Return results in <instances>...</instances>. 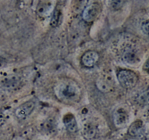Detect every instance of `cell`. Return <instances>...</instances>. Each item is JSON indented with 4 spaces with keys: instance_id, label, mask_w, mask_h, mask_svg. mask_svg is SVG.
I'll list each match as a JSON object with an SVG mask.
<instances>
[{
    "instance_id": "obj_1",
    "label": "cell",
    "mask_w": 149,
    "mask_h": 140,
    "mask_svg": "<svg viewBox=\"0 0 149 140\" xmlns=\"http://www.w3.org/2000/svg\"><path fill=\"white\" fill-rule=\"evenodd\" d=\"M54 92L58 99L65 102H76L79 101L81 90L79 85L71 80H64L56 85Z\"/></svg>"
},
{
    "instance_id": "obj_2",
    "label": "cell",
    "mask_w": 149,
    "mask_h": 140,
    "mask_svg": "<svg viewBox=\"0 0 149 140\" xmlns=\"http://www.w3.org/2000/svg\"><path fill=\"white\" fill-rule=\"evenodd\" d=\"M118 82L124 88L130 89L135 86L137 82V76L132 71L123 69L119 71L117 75Z\"/></svg>"
},
{
    "instance_id": "obj_3",
    "label": "cell",
    "mask_w": 149,
    "mask_h": 140,
    "mask_svg": "<svg viewBox=\"0 0 149 140\" xmlns=\"http://www.w3.org/2000/svg\"><path fill=\"white\" fill-rule=\"evenodd\" d=\"M100 11H101V8H100V4L94 2L88 5L84 9L83 12V18L86 22H92L94 20L97 19V18L100 15Z\"/></svg>"
},
{
    "instance_id": "obj_4",
    "label": "cell",
    "mask_w": 149,
    "mask_h": 140,
    "mask_svg": "<svg viewBox=\"0 0 149 140\" xmlns=\"http://www.w3.org/2000/svg\"><path fill=\"white\" fill-rule=\"evenodd\" d=\"M54 10V2L53 1H40L37 6L36 12L41 18L50 16Z\"/></svg>"
},
{
    "instance_id": "obj_5",
    "label": "cell",
    "mask_w": 149,
    "mask_h": 140,
    "mask_svg": "<svg viewBox=\"0 0 149 140\" xmlns=\"http://www.w3.org/2000/svg\"><path fill=\"white\" fill-rule=\"evenodd\" d=\"M34 107H35V103L34 101H27L15 110V115L19 119H24L31 113Z\"/></svg>"
},
{
    "instance_id": "obj_6",
    "label": "cell",
    "mask_w": 149,
    "mask_h": 140,
    "mask_svg": "<svg viewBox=\"0 0 149 140\" xmlns=\"http://www.w3.org/2000/svg\"><path fill=\"white\" fill-rule=\"evenodd\" d=\"M128 115L121 108L115 110L113 113V122L117 128H122L128 122Z\"/></svg>"
},
{
    "instance_id": "obj_7",
    "label": "cell",
    "mask_w": 149,
    "mask_h": 140,
    "mask_svg": "<svg viewBox=\"0 0 149 140\" xmlns=\"http://www.w3.org/2000/svg\"><path fill=\"white\" fill-rule=\"evenodd\" d=\"M100 55L96 51H89L83 55L81 58L83 64L86 67H92L98 61Z\"/></svg>"
},
{
    "instance_id": "obj_8",
    "label": "cell",
    "mask_w": 149,
    "mask_h": 140,
    "mask_svg": "<svg viewBox=\"0 0 149 140\" xmlns=\"http://www.w3.org/2000/svg\"><path fill=\"white\" fill-rule=\"evenodd\" d=\"M122 58L124 62L130 65H134V64L140 62V57H139L138 53L132 48H127L124 51Z\"/></svg>"
},
{
    "instance_id": "obj_9",
    "label": "cell",
    "mask_w": 149,
    "mask_h": 140,
    "mask_svg": "<svg viewBox=\"0 0 149 140\" xmlns=\"http://www.w3.org/2000/svg\"><path fill=\"white\" fill-rule=\"evenodd\" d=\"M129 133L132 137H141L144 134V125L141 121H136L130 125Z\"/></svg>"
},
{
    "instance_id": "obj_10",
    "label": "cell",
    "mask_w": 149,
    "mask_h": 140,
    "mask_svg": "<svg viewBox=\"0 0 149 140\" xmlns=\"http://www.w3.org/2000/svg\"><path fill=\"white\" fill-rule=\"evenodd\" d=\"M63 122L66 128L71 132H75L78 131V124L72 114H67L63 118Z\"/></svg>"
},
{
    "instance_id": "obj_11",
    "label": "cell",
    "mask_w": 149,
    "mask_h": 140,
    "mask_svg": "<svg viewBox=\"0 0 149 140\" xmlns=\"http://www.w3.org/2000/svg\"><path fill=\"white\" fill-rule=\"evenodd\" d=\"M63 19V13L62 9L61 7L56 6V8L54 9L53 12L52 17L51 19V25L53 27H56L58 25H60Z\"/></svg>"
},
{
    "instance_id": "obj_12",
    "label": "cell",
    "mask_w": 149,
    "mask_h": 140,
    "mask_svg": "<svg viewBox=\"0 0 149 140\" xmlns=\"http://www.w3.org/2000/svg\"><path fill=\"white\" fill-rule=\"evenodd\" d=\"M83 134L87 139H91L96 134V128L91 123H87L84 125L83 129Z\"/></svg>"
},
{
    "instance_id": "obj_13",
    "label": "cell",
    "mask_w": 149,
    "mask_h": 140,
    "mask_svg": "<svg viewBox=\"0 0 149 140\" xmlns=\"http://www.w3.org/2000/svg\"><path fill=\"white\" fill-rule=\"evenodd\" d=\"M3 84L8 88H15L20 84V80L16 76H11L6 78L4 80Z\"/></svg>"
},
{
    "instance_id": "obj_14",
    "label": "cell",
    "mask_w": 149,
    "mask_h": 140,
    "mask_svg": "<svg viewBox=\"0 0 149 140\" xmlns=\"http://www.w3.org/2000/svg\"><path fill=\"white\" fill-rule=\"evenodd\" d=\"M56 128V123L54 119L49 118L42 125V130L48 134H51L54 132Z\"/></svg>"
},
{
    "instance_id": "obj_15",
    "label": "cell",
    "mask_w": 149,
    "mask_h": 140,
    "mask_svg": "<svg viewBox=\"0 0 149 140\" xmlns=\"http://www.w3.org/2000/svg\"><path fill=\"white\" fill-rule=\"evenodd\" d=\"M137 101L143 105H148L149 104V89L146 90L138 96L137 98Z\"/></svg>"
},
{
    "instance_id": "obj_16",
    "label": "cell",
    "mask_w": 149,
    "mask_h": 140,
    "mask_svg": "<svg viewBox=\"0 0 149 140\" xmlns=\"http://www.w3.org/2000/svg\"><path fill=\"white\" fill-rule=\"evenodd\" d=\"M97 87H98L99 89L101 90L102 91H108L110 90V86L107 85L106 82H103V81H97Z\"/></svg>"
},
{
    "instance_id": "obj_17",
    "label": "cell",
    "mask_w": 149,
    "mask_h": 140,
    "mask_svg": "<svg viewBox=\"0 0 149 140\" xmlns=\"http://www.w3.org/2000/svg\"><path fill=\"white\" fill-rule=\"evenodd\" d=\"M124 4V2H123V1H112V2H110L111 7L116 10L121 8Z\"/></svg>"
},
{
    "instance_id": "obj_18",
    "label": "cell",
    "mask_w": 149,
    "mask_h": 140,
    "mask_svg": "<svg viewBox=\"0 0 149 140\" xmlns=\"http://www.w3.org/2000/svg\"><path fill=\"white\" fill-rule=\"evenodd\" d=\"M142 29H143V32L147 35L148 37H149V21L144 23L142 26Z\"/></svg>"
},
{
    "instance_id": "obj_19",
    "label": "cell",
    "mask_w": 149,
    "mask_h": 140,
    "mask_svg": "<svg viewBox=\"0 0 149 140\" xmlns=\"http://www.w3.org/2000/svg\"><path fill=\"white\" fill-rule=\"evenodd\" d=\"M144 69L146 70H149V59L146 62L144 66Z\"/></svg>"
},
{
    "instance_id": "obj_20",
    "label": "cell",
    "mask_w": 149,
    "mask_h": 140,
    "mask_svg": "<svg viewBox=\"0 0 149 140\" xmlns=\"http://www.w3.org/2000/svg\"><path fill=\"white\" fill-rule=\"evenodd\" d=\"M147 140H149V134L148 135V137H147Z\"/></svg>"
},
{
    "instance_id": "obj_21",
    "label": "cell",
    "mask_w": 149,
    "mask_h": 140,
    "mask_svg": "<svg viewBox=\"0 0 149 140\" xmlns=\"http://www.w3.org/2000/svg\"><path fill=\"white\" fill-rule=\"evenodd\" d=\"M148 113H149V111H148Z\"/></svg>"
}]
</instances>
